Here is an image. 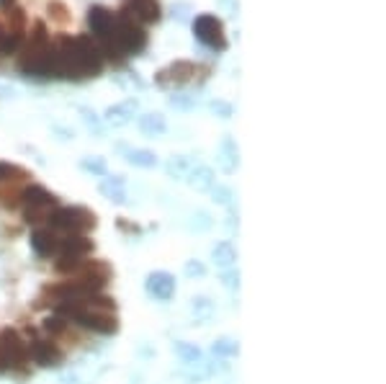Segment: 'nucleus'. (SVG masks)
I'll use <instances>...</instances> for the list:
<instances>
[{
    "mask_svg": "<svg viewBox=\"0 0 386 384\" xmlns=\"http://www.w3.org/2000/svg\"><path fill=\"white\" fill-rule=\"evenodd\" d=\"M104 70V54L90 37L62 39L54 47V78H96Z\"/></svg>",
    "mask_w": 386,
    "mask_h": 384,
    "instance_id": "f257e3e1",
    "label": "nucleus"
},
{
    "mask_svg": "<svg viewBox=\"0 0 386 384\" xmlns=\"http://www.w3.org/2000/svg\"><path fill=\"white\" fill-rule=\"evenodd\" d=\"M46 219H49L52 230H62V233L70 235H82L88 233L90 227H96V214L88 211L85 206H60Z\"/></svg>",
    "mask_w": 386,
    "mask_h": 384,
    "instance_id": "f03ea898",
    "label": "nucleus"
},
{
    "mask_svg": "<svg viewBox=\"0 0 386 384\" xmlns=\"http://www.w3.org/2000/svg\"><path fill=\"white\" fill-rule=\"evenodd\" d=\"M93 245L85 235H70L65 240H60V261H57V271L70 273V271H80V266L85 264V256H88Z\"/></svg>",
    "mask_w": 386,
    "mask_h": 384,
    "instance_id": "7ed1b4c3",
    "label": "nucleus"
},
{
    "mask_svg": "<svg viewBox=\"0 0 386 384\" xmlns=\"http://www.w3.org/2000/svg\"><path fill=\"white\" fill-rule=\"evenodd\" d=\"M21 199L26 204V222H42L57 209V196L49 194L44 186H29Z\"/></svg>",
    "mask_w": 386,
    "mask_h": 384,
    "instance_id": "20e7f679",
    "label": "nucleus"
},
{
    "mask_svg": "<svg viewBox=\"0 0 386 384\" xmlns=\"http://www.w3.org/2000/svg\"><path fill=\"white\" fill-rule=\"evenodd\" d=\"M193 31L201 44L211 47V49H224L227 47V37H224V23L211 13H201L193 21Z\"/></svg>",
    "mask_w": 386,
    "mask_h": 384,
    "instance_id": "39448f33",
    "label": "nucleus"
},
{
    "mask_svg": "<svg viewBox=\"0 0 386 384\" xmlns=\"http://www.w3.org/2000/svg\"><path fill=\"white\" fill-rule=\"evenodd\" d=\"M26 359V351H23V343L18 338L15 330H3L0 333V371L11 369V366H18V364Z\"/></svg>",
    "mask_w": 386,
    "mask_h": 384,
    "instance_id": "423d86ee",
    "label": "nucleus"
},
{
    "mask_svg": "<svg viewBox=\"0 0 386 384\" xmlns=\"http://www.w3.org/2000/svg\"><path fill=\"white\" fill-rule=\"evenodd\" d=\"M144 289L152 299L157 302H170L175 297V279L168 271H152L144 279Z\"/></svg>",
    "mask_w": 386,
    "mask_h": 384,
    "instance_id": "0eeeda50",
    "label": "nucleus"
},
{
    "mask_svg": "<svg viewBox=\"0 0 386 384\" xmlns=\"http://www.w3.org/2000/svg\"><path fill=\"white\" fill-rule=\"evenodd\" d=\"M193 75H196V65L188 60H178V62H173V65L160 70V73L155 75V80L160 85H173V83L183 85V83H188Z\"/></svg>",
    "mask_w": 386,
    "mask_h": 384,
    "instance_id": "6e6552de",
    "label": "nucleus"
},
{
    "mask_svg": "<svg viewBox=\"0 0 386 384\" xmlns=\"http://www.w3.org/2000/svg\"><path fill=\"white\" fill-rule=\"evenodd\" d=\"M111 279V271H108V266L101 264V261H90V264H82L80 266V284L82 287H88L90 292H98L101 287H106Z\"/></svg>",
    "mask_w": 386,
    "mask_h": 384,
    "instance_id": "1a4fd4ad",
    "label": "nucleus"
},
{
    "mask_svg": "<svg viewBox=\"0 0 386 384\" xmlns=\"http://www.w3.org/2000/svg\"><path fill=\"white\" fill-rule=\"evenodd\" d=\"M124 11L144 23L160 21V3H157V0H127V3H124Z\"/></svg>",
    "mask_w": 386,
    "mask_h": 384,
    "instance_id": "9d476101",
    "label": "nucleus"
},
{
    "mask_svg": "<svg viewBox=\"0 0 386 384\" xmlns=\"http://www.w3.org/2000/svg\"><path fill=\"white\" fill-rule=\"evenodd\" d=\"M31 359H34L39 366H57V364L62 361V351L54 346L52 340H34Z\"/></svg>",
    "mask_w": 386,
    "mask_h": 384,
    "instance_id": "9b49d317",
    "label": "nucleus"
},
{
    "mask_svg": "<svg viewBox=\"0 0 386 384\" xmlns=\"http://www.w3.org/2000/svg\"><path fill=\"white\" fill-rule=\"evenodd\" d=\"M31 248L37 250L39 256L49 258L60 250V237L54 235V230H37L31 235Z\"/></svg>",
    "mask_w": 386,
    "mask_h": 384,
    "instance_id": "f8f14e48",
    "label": "nucleus"
},
{
    "mask_svg": "<svg viewBox=\"0 0 386 384\" xmlns=\"http://www.w3.org/2000/svg\"><path fill=\"white\" fill-rule=\"evenodd\" d=\"M88 23H90V29H93V34L101 39L104 34H108V31H111L113 13L108 11V8H104V6H93L88 11Z\"/></svg>",
    "mask_w": 386,
    "mask_h": 384,
    "instance_id": "ddd939ff",
    "label": "nucleus"
},
{
    "mask_svg": "<svg viewBox=\"0 0 386 384\" xmlns=\"http://www.w3.org/2000/svg\"><path fill=\"white\" fill-rule=\"evenodd\" d=\"M101 194L113 204H127L129 202V194H127V186H124V178L121 175H111V178H104L101 181Z\"/></svg>",
    "mask_w": 386,
    "mask_h": 384,
    "instance_id": "4468645a",
    "label": "nucleus"
},
{
    "mask_svg": "<svg viewBox=\"0 0 386 384\" xmlns=\"http://www.w3.org/2000/svg\"><path fill=\"white\" fill-rule=\"evenodd\" d=\"M211 261H214L216 268H232V266L237 264V250H235V245H232L230 240H222L216 242L214 248H211Z\"/></svg>",
    "mask_w": 386,
    "mask_h": 384,
    "instance_id": "2eb2a0df",
    "label": "nucleus"
},
{
    "mask_svg": "<svg viewBox=\"0 0 386 384\" xmlns=\"http://www.w3.org/2000/svg\"><path fill=\"white\" fill-rule=\"evenodd\" d=\"M186 181L191 183L196 191H211V186H214V171L208 166H196L191 168V173L186 175Z\"/></svg>",
    "mask_w": 386,
    "mask_h": 384,
    "instance_id": "dca6fc26",
    "label": "nucleus"
},
{
    "mask_svg": "<svg viewBox=\"0 0 386 384\" xmlns=\"http://www.w3.org/2000/svg\"><path fill=\"white\" fill-rule=\"evenodd\" d=\"M134 111H137V101H127V104H121V106H111V109L106 111V121H108L111 127H124V124L132 121Z\"/></svg>",
    "mask_w": 386,
    "mask_h": 384,
    "instance_id": "f3484780",
    "label": "nucleus"
},
{
    "mask_svg": "<svg viewBox=\"0 0 386 384\" xmlns=\"http://www.w3.org/2000/svg\"><path fill=\"white\" fill-rule=\"evenodd\" d=\"M239 163V152H237V144L232 137H224L222 140V147H219V166L224 168V173H232Z\"/></svg>",
    "mask_w": 386,
    "mask_h": 384,
    "instance_id": "a211bd4d",
    "label": "nucleus"
},
{
    "mask_svg": "<svg viewBox=\"0 0 386 384\" xmlns=\"http://www.w3.org/2000/svg\"><path fill=\"white\" fill-rule=\"evenodd\" d=\"M137 124H139V129L147 137H160L165 135V129H168V124H165V119L160 113H142Z\"/></svg>",
    "mask_w": 386,
    "mask_h": 384,
    "instance_id": "6ab92c4d",
    "label": "nucleus"
},
{
    "mask_svg": "<svg viewBox=\"0 0 386 384\" xmlns=\"http://www.w3.org/2000/svg\"><path fill=\"white\" fill-rule=\"evenodd\" d=\"M214 312H216V307L208 297H193L191 299V315L196 317L199 323H208V320L214 317Z\"/></svg>",
    "mask_w": 386,
    "mask_h": 384,
    "instance_id": "aec40b11",
    "label": "nucleus"
},
{
    "mask_svg": "<svg viewBox=\"0 0 386 384\" xmlns=\"http://www.w3.org/2000/svg\"><path fill=\"white\" fill-rule=\"evenodd\" d=\"M175 354H178V359L183 364H199L201 361V348L196 346V343H188V340H178V343H175Z\"/></svg>",
    "mask_w": 386,
    "mask_h": 384,
    "instance_id": "412c9836",
    "label": "nucleus"
},
{
    "mask_svg": "<svg viewBox=\"0 0 386 384\" xmlns=\"http://www.w3.org/2000/svg\"><path fill=\"white\" fill-rule=\"evenodd\" d=\"M127 160L137 168H155L157 166V155L152 150H127Z\"/></svg>",
    "mask_w": 386,
    "mask_h": 384,
    "instance_id": "4be33fe9",
    "label": "nucleus"
},
{
    "mask_svg": "<svg viewBox=\"0 0 386 384\" xmlns=\"http://www.w3.org/2000/svg\"><path fill=\"white\" fill-rule=\"evenodd\" d=\"M191 168H193L191 160H188L186 155H175V158H170V163H168V175L186 181V175L191 173Z\"/></svg>",
    "mask_w": 386,
    "mask_h": 384,
    "instance_id": "5701e85b",
    "label": "nucleus"
},
{
    "mask_svg": "<svg viewBox=\"0 0 386 384\" xmlns=\"http://www.w3.org/2000/svg\"><path fill=\"white\" fill-rule=\"evenodd\" d=\"M211 354L214 356H222V359H230V356H237L239 354V343L232 338H219L211 343Z\"/></svg>",
    "mask_w": 386,
    "mask_h": 384,
    "instance_id": "b1692460",
    "label": "nucleus"
},
{
    "mask_svg": "<svg viewBox=\"0 0 386 384\" xmlns=\"http://www.w3.org/2000/svg\"><path fill=\"white\" fill-rule=\"evenodd\" d=\"M23 44V34L21 31H11V34H3L0 37V54H15Z\"/></svg>",
    "mask_w": 386,
    "mask_h": 384,
    "instance_id": "393cba45",
    "label": "nucleus"
},
{
    "mask_svg": "<svg viewBox=\"0 0 386 384\" xmlns=\"http://www.w3.org/2000/svg\"><path fill=\"white\" fill-rule=\"evenodd\" d=\"M46 11H49V18H52L54 23H60V26H65V23L70 21V13H67V6H65V3H60V0H52V3H49V8H46Z\"/></svg>",
    "mask_w": 386,
    "mask_h": 384,
    "instance_id": "a878e982",
    "label": "nucleus"
},
{
    "mask_svg": "<svg viewBox=\"0 0 386 384\" xmlns=\"http://www.w3.org/2000/svg\"><path fill=\"white\" fill-rule=\"evenodd\" d=\"M80 168L82 171H88V173H93V175H106V160L104 158H82Z\"/></svg>",
    "mask_w": 386,
    "mask_h": 384,
    "instance_id": "bb28decb",
    "label": "nucleus"
},
{
    "mask_svg": "<svg viewBox=\"0 0 386 384\" xmlns=\"http://www.w3.org/2000/svg\"><path fill=\"white\" fill-rule=\"evenodd\" d=\"M6 16H8V21L13 23V31H21L23 26H26V16H23V11L15 6V3L6 8Z\"/></svg>",
    "mask_w": 386,
    "mask_h": 384,
    "instance_id": "cd10ccee",
    "label": "nucleus"
},
{
    "mask_svg": "<svg viewBox=\"0 0 386 384\" xmlns=\"http://www.w3.org/2000/svg\"><path fill=\"white\" fill-rule=\"evenodd\" d=\"M18 178H23V171H21V168L11 166V163H0V183L18 181Z\"/></svg>",
    "mask_w": 386,
    "mask_h": 384,
    "instance_id": "c85d7f7f",
    "label": "nucleus"
},
{
    "mask_svg": "<svg viewBox=\"0 0 386 384\" xmlns=\"http://www.w3.org/2000/svg\"><path fill=\"white\" fill-rule=\"evenodd\" d=\"M211 196H214V202L222 204V206H230L232 199H235L232 189H227V186H211Z\"/></svg>",
    "mask_w": 386,
    "mask_h": 384,
    "instance_id": "c756f323",
    "label": "nucleus"
},
{
    "mask_svg": "<svg viewBox=\"0 0 386 384\" xmlns=\"http://www.w3.org/2000/svg\"><path fill=\"white\" fill-rule=\"evenodd\" d=\"M183 271H186L188 279H201V276H206V266L201 264V261H188Z\"/></svg>",
    "mask_w": 386,
    "mask_h": 384,
    "instance_id": "7c9ffc66",
    "label": "nucleus"
},
{
    "mask_svg": "<svg viewBox=\"0 0 386 384\" xmlns=\"http://www.w3.org/2000/svg\"><path fill=\"white\" fill-rule=\"evenodd\" d=\"M211 225H214V222H211V217H208L206 211H196V214H193V222H191L193 230L204 233V230H208Z\"/></svg>",
    "mask_w": 386,
    "mask_h": 384,
    "instance_id": "2f4dec72",
    "label": "nucleus"
},
{
    "mask_svg": "<svg viewBox=\"0 0 386 384\" xmlns=\"http://www.w3.org/2000/svg\"><path fill=\"white\" fill-rule=\"evenodd\" d=\"M222 284L227 289H239V271H232V268H224V273H222Z\"/></svg>",
    "mask_w": 386,
    "mask_h": 384,
    "instance_id": "473e14b6",
    "label": "nucleus"
},
{
    "mask_svg": "<svg viewBox=\"0 0 386 384\" xmlns=\"http://www.w3.org/2000/svg\"><path fill=\"white\" fill-rule=\"evenodd\" d=\"M211 111H214L216 116H222V119H230L232 113H235V109H232V104H227V101H211Z\"/></svg>",
    "mask_w": 386,
    "mask_h": 384,
    "instance_id": "72a5a7b5",
    "label": "nucleus"
},
{
    "mask_svg": "<svg viewBox=\"0 0 386 384\" xmlns=\"http://www.w3.org/2000/svg\"><path fill=\"white\" fill-rule=\"evenodd\" d=\"M44 330L62 333V330H65V320H62V317H46V320H44Z\"/></svg>",
    "mask_w": 386,
    "mask_h": 384,
    "instance_id": "f704fd0d",
    "label": "nucleus"
},
{
    "mask_svg": "<svg viewBox=\"0 0 386 384\" xmlns=\"http://www.w3.org/2000/svg\"><path fill=\"white\" fill-rule=\"evenodd\" d=\"M170 106H178V109H191V106H193V98L173 96V98H170Z\"/></svg>",
    "mask_w": 386,
    "mask_h": 384,
    "instance_id": "c9c22d12",
    "label": "nucleus"
},
{
    "mask_svg": "<svg viewBox=\"0 0 386 384\" xmlns=\"http://www.w3.org/2000/svg\"><path fill=\"white\" fill-rule=\"evenodd\" d=\"M82 116H85V121H88L90 127L96 129V132H101V124H98V116L93 111H90V109H82Z\"/></svg>",
    "mask_w": 386,
    "mask_h": 384,
    "instance_id": "e433bc0d",
    "label": "nucleus"
},
{
    "mask_svg": "<svg viewBox=\"0 0 386 384\" xmlns=\"http://www.w3.org/2000/svg\"><path fill=\"white\" fill-rule=\"evenodd\" d=\"M186 11H191V6H188V3H180V6H173V16H178L180 21L186 18Z\"/></svg>",
    "mask_w": 386,
    "mask_h": 384,
    "instance_id": "4c0bfd02",
    "label": "nucleus"
},
{
    "mask_svg": "<svg viewBox=\"0 0 386 384\" xmlns=\"http://www.w3.org/2000/svg\"><path fill=\"white\" fill-rule=\"evenodd\" d=\"M0 37H3V31H0Z\"/></svg>",
    "mask_w": 386,
    "mask_h": 384,
    "instance_id": "58836bf2",
    "label": "nucleus"
}]
</instances>
